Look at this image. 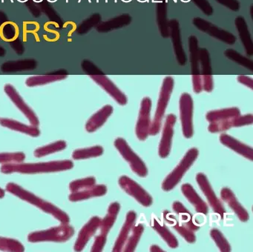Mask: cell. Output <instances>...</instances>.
Here are the masks:
<instances>
[{
	"label": "cell",
	"instance_id": "cell-1",
	"mask_svg": "<svg viewBox=\"0 0 253 252\" xmlns=\"http://www.w3.org/2000/svg\"><path fill=\"white\" fill-rule=\"evenodd\" d=\"M73 167L74 163L71 160L47 162V163H12V164L2 165L0 168V171L5 174L12 173L34 174V173L63 171V170H70Z\"/></svg>",
	"mask_w": 253,
	"mask_h": 252
},
{
	"label": "cell",
	"instance_id": "cell-2",
	"mask_svg": "<svg viewBox=\"0 0 253 252\" xmlns=\"http://www.w3.org/2000/svg\"><path fill=\"white\" fill-rule=\"evenodd\" d=\"M6 190L8 192L17 196L21 200L37 206L45 213L52 215L62 224H68L70 222V218L66 212L62 210L61 209H59L58 207L54 206L52 203L45 201V200H42V199L40 198L39 197L34 194L33 193L24 189L20 185L14 183V182H9L6 185Z\"/></svg>",
	"mask_w": 253,
	"mask_h": 252
},
{
	"label": "cell",
	"instance_id": "cell-3",
	"mask_svg": "<svg viewBox=\"0 0 253 252\" xmlns=\"http://www.w3.org/2000/svg\"><path fill=\"white\" fill-rule=\"evenodd\" d=\"M173 87H174V80L172 77L168 76L163 81L159 99H158V105H157L156 111H155V117H154L152 123H151L150 128H149V135L155 136L161 130L163 119H164L167 105L169 102Z\"/></svg>",
	"mask_w": 253,
	"mask_h": 252
},
{
	"label": "cell",
	"instance_id": "cell-4",
	"mask_svg": "<svg viewBox=\"0 0 253 252\" xmlns=\"http://www.w3.org/2000/svg\"><path fill=\"white\" fill-rule=\"evenodd\" d=\"M75 234L73 227L68 224L54 227L43 231H35L28 236V241L30 243L40 242H57L63 243L68 241Z\"/></svg>",
	"mask_w": 253,
	"mask_h": 252
},
{
	"label": "cell",
	"instance_id": "cell-5",
	"mask_svg": "<svg viewBox=\"0 0 253 252\" xmlns=\"http://www.w3.org/2000/svg\"><path fill=\"white\" fill-rule=\"evenodd\" d=\"M199 151L197 148H192L186 152L180 160L177 167L168 175L162 183V189L164 191L172 190L183 178V175L190 168L191 166L198 158Z\"/></svg>",
	"mask_w": 253,
	"mask_h": 252
},
{
	"label": "cell",
	"instance_id": "cell-6",
	"mask_svg": "<svg viewBox=\"0 0 253 252\" xmlns=\"http://www.w3.org/2000/svg\"><path fill=\"white\" fill-rule=\"evenodd\" d=\"M114 144L121 156L129 163L130 168L134 173L141 177L147 176L148 169L146 164L132 151L125 139L123 138H118L115 139Z\"/></svg>",
	"mask_w": 253,
	"mask_h": 252
},
{
	"label": "cell",
	"instance_id": "cell-7",
	"mask_svg": "<svg viewBox=\"0 0 253 252\" xmlns=\"http://www.w3.org/2000/svg\"><path fill=\"white\" fill-rule=\"evenodd\" d=\"M180 118L182 125L183 134L187 139H190L194 134L193 129V99L189 93H182L179 101Z\"/></svg>",
	"mask_w": 253,
	"mask_h": 252
},
{
	"label": "cell",
	"instance_id": "cell-8",
	"mask_svg": "<svg viewBox=\"0 0 253 252\" xmlns=\"http://www.w3.org/2000/svg\"><path fill=\"white\" fill-rule=\"evenodd\" d=\"M192 24L200 31L207 33L216 40H220L228 44H235L237 37L229 31L218 28L211 22L201 17H195L192 19Z\"/></svg>",
	"mask_w": 253,
	"mask_h": 252
},
{
	"label": "cell",
	"instance_id": "cell-9",
	"mask_svg": "<svg viewBox=\"0 0 253 252\" xmlns=\"http://www.w3.org/2000/svg\"><path fill=\"white\" fill-rule=\"evenodd\" d=\"M121 188L128 195L134 197L137 202L144 207L147 208L152 206L153 203L152 197L146 190L143 189L137 182L127 176H122L118 181Z\"/></svg>",
	"mask_w": 253,
	"mask_h": 252
},
{
	"label": "cell",
	"instance_id": "cell-10",
	"mask_svg": "<svg viewBox=\"0 0 253 252\" xmlns=\"http://www.w3.org/2000/svg\"><path fill=\"white\" fill-rule=\"evenodd\" d=\"M151 109H152V100L150 98H143L142 99L138 119L136 124V135L139 140H146L149 135V128L151 126Z\"/></svg>",
	"mask_w": 253,
	"mask_h": 252
},
{
	"label": "cell",
	"instance_id": "cell-11",
	"mask_svg": "<svg viewBox=\"0 0 253 252\" xmlns=\"http://www.w3.org/2000/svg\"><path fill=\"white\" fill-rule=\"evenodd\" d=\"M196 181L198 182V186L200 187L201 191L207 197L213 211L218 214L220 218H223L225 213H226V210H225L221 202L214 194L207 176L202 173H198L196 176Z\"/></svg>",
	"mask_w": 253,
	"mask_h": 252
},
{
	"label": "cell",
	"instance_id": "cell-12",
	"mask_svg": "<svg viewBox=\"0 0 253 252\" xmlns=\"http://www.w3.org/2000/svg\"><path fill=\"white\" fill-rule=\"evenodd\" d=\"M4 91L7 96L11 99L13 103L17 107L19 110L27 117L32 126H38L40 125L39 119L35 111L26 103L20 93L16 90L15 87L11 84H6L4 87Z\"/></svg>",
	"mask_w": 253,
	"mask_h": 252
},
{
	"label": "cell",
	"instance_id": "cell-13",
	"mask_svg": "<svg viewBox=\"0 0 253 252\" xmlns=\"http://www.w3.org/2000/svg\"><path fill=\"white\" fill-rule=\"evenodd\" d=\"M177 122V117L173 114H168L166 117L165 124L163 129L162 137L158 148V154L162 159L167 158L170 154L174 134V126Z\"/></svg>",
	"mask_w": 253,
	"mask_h": 252
},
{
	"label": "cell",
	"instance_id": "cell-14",
	"mask_svg": "<svg viewBox=\"0 0 253 252\" xmlns=\"http://www.w3.org/2000/svg\"><path fill=\"white\" fill-rule=\"evenodd\" d=\"M169 37H171V41H172L173 48H174L176 59L179 65L183 66L186 65L187 58L183 49L181 36H180V24L177 19H172L169 21Z\"/></svg>",
	"mask_w": 253,
	"mask_h": 252
},
{
	"label": "cell",
	"instance_id": "cell-15",
	"mask_svg": "<svg viewBox=\"0 0 253 252\" xmlns=\"http://www.w3.org/2000/svg\"><path fill=\"white\" fill-rule=\"evenodd\" d=\"M199 64L201 65V71H202V74L201 75L202 77L203 90L210 93L212 91L214 83H213V77L211 74L210 53L205 47L199 48Z\"/></svg>",
	"mask_w": 253,
	"mask_h": 252
},
{
	"label": "cell",
	"instance_id": "cell-16",
	"mask_svg": "<svg viewBox=\"0 0 253 252\" xmlns=\"http://www.w3.org/2000/svg\"><path fill=\"white\" fill-rule=\"evenodd\" d=\"M90 77L100 86L103 90H106L119 105H126L128 99L126 96L115 85V83L104 74L100 75H90Z\"/></svg>",
	"mask_w": 253,
	"mask_h": 252
},
{
	"label": "cell",
	"instance_id": "cell-17",
	"mask_svg": "<svg viewBox=\"0 0 253 252\" xmlns=\"http://www.w3.org/2000/svg\"><path fill=\"white\" fill-rule=\"evenodd\" d=\"M101 219L98 216H93L90 220L83 227L78 234V239L75 242L74 249L75 252H81L84 250L90 239L95 234L97 230L100 228Z\"/></svg>",
	"mask_w": 253,
	"mask_h": 252
},
{
	"label": "cell",
	"instance_id": "cell-18",
	"mask_svg": "<svg viewBox=\"0 0 253 252\" xmlns=\"http://www.w3.org/2000/svg\"><path fill=\"white\" fill-rule=\"evenodd\" d=\"M220 197L228 206H229V208L235 212V214L241 222H247L249 220L250 216H249L248 211L243 207V206H241L230 188H222L220 191Z\"/></svg>",
	"mask_w": 253,
	"mask_h": 252
},
{
	"label": "cell",
	"instance_id": "cell-19",
	"mask_svg": "<svg viewBox=\"0 0 253 252\" xmlns=\"http://www.w3.org/2000/svg\"><path fill=\"white\" fill-rule=\"evenodd\" d=\"M136 219H137V213L135 212L130 210L127 213L125 222L120 231L119 235L114 246L113 250H112L114 252H122L131 229L135 224Z\"/></svg>",
	"mask_w": 253,
	"mask_h": 252
},
{
	"label": "cell",
	"instance_id": "cell-20",
	"mask_svg": "<svg viewBox=\"0 0 253 252\" xmlns=\"http://www.w3.org/2000/svg\"><path fill=\"white\" fill-rule=\"evenodd\" d=\"M220 141L225 146L228 147L232 151L238 153L240 155L253 161V149L252 147L240 142L238 139H235L230 135L226 134V133L220 134Z\"/></svg>",
	"mask_w": 253,
	"mask_h": 252
},
{
	"label": "cell",
	"instance_id": "cell-21",
	"mask_svg": "<svg viewBox=\"0 0 253 252\" xmlns=\"http://www.w3.org/2000/svg\"><path fill=\"white\" fill-rule=\"evenodd\" d=\"M113 111V107L112 105H106L96 112L94 115L91 116L85 124V130L87 132L93 133L101 127L107 121L108 118L112 115Z\"/></svg>",
	"mask_w": 253,
	"mask_h": 252
},
{
	"label": "cell",
	"instance_id": "cell-22",
	"mask_svg": "<svg viewBox=\"0 0 253 252\" xmlns=\"http://www.w3.org/2000/svg\"><path fill=\"white\" fill-rule=\"evenodd\" d=\"M235 25L238 30L240 40L245 49L246 53L249 56H253V42L245 19L241 16H237L235 19Z\"/></svg>",
	"mask_w": 253,
	"mask_h": 252
},
{
	"label": "cell",
	"instance_id": "cell-23",
	"mask_svg": "<svg viewBox=\"0 0 253 252\" xmlns=\"http://www.w3.org/2000/svg\"><path fill=\"white\" fill-rule=\"evenodd\" d=\"M181 191L185 197L189 200V203H192L198 213L204 215H207L208 213V206L198 195V193L195 191L190 184H183L181 186Z\"/></svg>",
	"mask_w": 253,
	"mask_h": 252
},
{
	"label": "cell",
	"instance_id": "cell-24",
	"mask_svg": "<svg viewBox=\"0 0 253 252\" xmlns=\"http://www.w3.org/2000/svg\"><path fill=\"white\" fill-rule=\"evenodd\" d=\"M131 22V16L128 13H124L97 25V31L100 33L109 32L128 26Z\"/></svg>",
	"mask_w": 253,
	"mask_h": 252
},
{
	"label": "cell",
	"instance_id": "cell-25",
	"mask_svg": "<svg viewBox=\"0 0 253 252\" xmlns=\"http://www.w3.org/2000/svg\"><path fill=\"white\" fill-rule=\"evenodd\" d=\"M164 218L174 229H175L185 239L186 242L189 243H194L196 241V237H195L193 231H191L180 221L177 220L176 216L171 214L168 210H165L164 212Z\"/></svg>",
	"mask_w": 253,
	"mask_h": 252
},
{
	"label": "cell",
	"instance_id": "cell-26",
	"mask_svg": "<svg viewBox=\"0 0 253 252\" xmlns=\"http://www.w3.org/2000/svg\"><path fill=\"white\" fill-rule=\"evenodd\" d=\"M0 125L2 127H8L11 130L26 133V134L34 136V137L39 136L41 134V130L38 128V126H27V125L23 124L17 120H11V119H0Z\"/></svg>",
	"mask_w": 253,
	"mask_h": 252
},
{
	"label": "cell",
	"instance_id": "cell-27",
	"mask_svg": "<svg viewBox=\"0 0 253 252\" xmlns=\"http://www.w3.org/2000/svg\"><path fill=\"white\" fill-rule=\"evenodd\" d=\"M107 193V187L104 185H94L83 191L71 193L69 199L71 202L82 201L92 197H102Z\"/></svg>",
	"mask_w": 253,
	"mask_h": 252
},
{
	"label": "cell",
	"instance_id": "cell-28",
	"mask_svg": "<svg viewBox=\"0 0 253 252\" xmlns=\"http://www.w3.org/2000/svg\"><path fill=\"white\" fill-rule=\"evenodd\" d=\"M120 210H121V205L117 202L112 203L109 206L107 214L103 219H101V222H100V235L107 237L109 231H110L111 228H112L115 221H116Z\"/></svg>",
	"mask_w": 253,
	"mask_h": 252
},
{
	"label": "cell",
	"instance_id": "cell-29",
	"mask_svg": "<svg viewBox=\"0 0 253 252\" xmlns=\"http://www.w3.org/2000/svg\"><path fill=\"white\" fill-rule=\"evenodd\" d=\"M156 17L161 36L164 38H168L169 37V28L167 19V0H160L157 3Z\"/></svg>",
	"mask_w": 253,
	"mask_h": 252
},
{
	"label": "cell",
	"instance_id": "cell-30",
	"mask_svg": "<svg viewBox=\"0 0 253 252\" xmlns=\"http://www.w3.org/2000/svg\"><path fill=\"white\" fill-rule=\"evenodd\" d=\"M151 226L157 231L158 234L162 237L163 240L167 243L171 249H176L178 246V241L174 237V234L169 230V228L164 224L161 223L159 220L153 218L151 221Z\"/></svg>",
	"mask_w": 253,
	"mask_h": 252
},
{
	"label": "cell",
	"instance_id": "cell-31",
	"mask_svg": "<svg viewBox=\"0 0 253 252\" xmlns=\"http://www.w3.org/2000/svg\"><path fill=\"white\" fill-rule=\"evenodd\" d=\"M239 115H241V111L238 108H229L209 111L206 116V118L210 123H214V122L235 118Z\"/></svg>",
	"mask_w": 253,
	"mask_h": 252
},
{
	"label": "cell",
	"instance_id": "cell-32",
	"mask_svg": "<svg viewBox=\"0 0 253 252\" xmlns=\"http://www.w3.org/2000/svg\"><path fill=\"white\" fill-rule=\"evenodd\" d=\"M172 208L174 212L178 214L180 222L184 224L191 231H195L199 229L200 226L194 223L192 215L182 203L178 201L174 202Z\"/></svg>",
	"mask_w": 253,
	"mask_h": 252
},
{
	"label": "cell",
	"instance_id": "cell-33",
	"mask_svg": "<svg viewBox=\"0 0 253 252\" xmlns=\"http://www.w3.org/2000/svg\"><path fill=\"white\" fill-rule=\"evenodd\" d=\"M189 53L192 76L200 75L199 47L198 39L195 36H190L189 39Z\"/></svg>",
	"mask_w": 253,
	"mask_h": 252
},
{
	"label": "cell",
	"instance_id": "cell-34",
	"mask_svg": "<svg viewBox=\"0 0 253 252\" xmlns=\"http://www.w3.org/2000/svg\"><path fill=\"white\" fill-rule=\"evenodd\" d=\"M66 74H48V75L34 76L29 77L26 80V84L29 87H35V86L43 85L48 83L60 81L67 78Z\"/></svg>",
	"mask_w": 253,
	"mask_h": 252
},
{
	"label": "cell",
	"instance_id": "cell-35",
	"mask_svg": "<svg viewBox=\"0 0 253 252\" xmlns=\"http://www.w3.org/2000/svg\"><path fill=\"white\" fill-rule=\"evenodd\" d=\"M143 231H144V226L143 224L139 223L134 225L131 231V235L129 234L130 236H128L123 251L125 252H134L139 241H140Z\"/></svg>",
	"mask_w": 253,
	"mask_h": 252
},
{
	"label": "cell",
	"instance_id": "cell-36",
	"mask_svg": "<svg viewBox=\"0 0 253 252\" xmlns=\"http://www.w3.org/2000/svg\"><path fill=\"white\" fill-rule=\"evenodd\" d=\"M66 147H67V143H66V141L58 140L57 142L45 145V146L37 148L34 152V155L35 157L41 158V157H45V156L49 155V154L63 151Z\"/></svg>",
	"mask_w": 253,
	"mask_h": 252
},
{
	"label": "cell",
	"instance_id": "cell-37",
	"mask_svg": "<svg viewBox=\"0 0 253 252\" xmlns=\"http://www.w3.org/2000/svg\"><path fill=\"white\" fill-rule=\"evenodd\" d=\"M103 147L100 145L90 147V148L77 149L72 154V157L75 160H85L92 157H100L103 154Z\"/></svg>",
	"mask_w": 253,
	"mask_h": 252
},
{
	"label": "cell",
	"instance_id": "cell-38",
	"mask_svg": "<svg viewBox=\"0 0 253 252\" xmlns=\"http://www.w3.org/2000/svg\"><path fill=\"white\" fill-rule=\"evenodd\" d=\"M224 55L228 59L236 62L238 65H241V66L244 67V68H247L250 71H253V60L250 58L247 57V56H243L234 49H226L224 51Z\"/></svg>",
	"mask_w": 253,
	"mask_h": 252
},
{
	"label": "cell",
	"instance_id": "cell-39",
	"mask_svg": "<svg viewBox=\"0 0 253 252\" xmlns=\"http://www.w3.org/2000/svg\"><path fill=\"white\" fill-rule=\"evenodd\" d=\"M0 251L23 252L25 251V247L18 240L0 237Z\"/></svg>",
	"mask_w": 253,
	"mask_h": 252
},
{
	"label": "cell",
	"instance_id": "cell-40",
	"mask_svg": "<svg viewBox=\"0 0 253 252\" xmlns=\"http://www.w3.org/2000/svg\"><path fill=\"white\" fill-rule=\"evenodd\" d=\"M96 184V179L94 176H88L81 179L72 181L69 184V189L71 193L83 191L86 188H91Z\"/></svg>",
	"mask_w": 253,
	"mask_h": 252
},
{
	"label": "cell",
	"instance_id": "cell-41",
	"mask_svg": "<svg viewBox=\"0 0 253 252\" xmlns=\"http://www.w3.org/2000/svg\"><path fill=\"white\" fill-rule=\"evenodd\" d=\"M211 238L214 240L216 246L218 247L221 252H229L231 251L230 245L228 243L224 236L218 229L213 228L210 231Z\"/></svg>",
	"mask_w": 253,
	"mask_h": 252
},
{
	"label": "cell",
	"instance_id": "cell-42",
	"mask_svg": "<svg viewBox=\"0 0 253 252\" xmlns=\"http://www.w3.org/2000/svg\"><path fill=\"white\" fill-rule=\"evenodd\" d=\"M18 34L19 31L17 25L12 22L5 23L2 25V28H0V35H2V38L6 41L15 40Z\"/></svg>",
	"mask_w": 253,
	"mask_h": 252
},
{
	"label": "cell",
	"instance_id": "cell-43",
	"mask_svg": "<svg viewBox=\"0 0 253 252\" xmlns=\"http://www.w3.org/2000/svg\"><path fill=\"white\" fill-rule=\"evenodd\" d=\"M26 159V154L23 152L0 153L1 164H12L22 163Z\"/></svg>",
	"mask_w": 253,
	"mask_h": 252
},
{
	"label": "cell",
	"instance_id": "cell-44",
	"mask_svg": "<svg viewBox=\"0 0 253 252\" xmlns=\"http://www.w3.org/2000/svg\"><path fill=\"white\" fill-rule=\"evenodd\" d=\"M233 119L210 123L208 130L210 133H213L226 131V130L233 127Z\"/></svg>",
	"mask_w": 253,
	"mask_h": 252
},
{
	"label": "cell",
	"instance_id": "cell-45",
	"mask_svg": "<svg viewBox=\"0 0 253 252\" xmlns=\"http://www.w3.org/2000/svg\"><path fill=\"white\" fill-rule=\"evenodd\" d=\"M36 62L33 60L17 61L14 62H8L2 65V69L5 71H14V70L30 69L31 66L35 68Z\"/></svg>",
	"mask_w": 253,
	"mask_h": 252
},
{
	"label": "cell",
	"instance_id": "cell-46",
	"mask_svg": "<svg viewBox=\"0 0 253 252\" xmlns=\"http://www.w3.org/2000/svg\"><path fill=\"white\" fill-rule=\"evenodd\" d=\"M101 21V16L99 13H95L92 15L91 17L84 22V23L81 25L79 28V31L81 34H85L88 32L93 27L97 26Z\"/></svg>",
	"mask_w": 253,
	"mask_h": 252
},
{
	"label": "cell",
	"instance_id": "cell-47",
	"mask_svg": "<svg viewBox=\"0 0 253 252\" xmlns=\"http://www.w3.org/2000/svg\"><path fill=\"white\" fill-rule=\"evenodd\" d=\"M253 123V114H246L244 116H238L233 119V127H241V126H250Z\"/></svg>",
	"mask_w": 253,
	"mask_h": 252
},
{
	"label": "cell",
	"instance_id": "cell-48",
	"mask_svg": "<svg viewBox=\"0 0 253 252\" xmlns=\"http://www.w3.org/2000/svg\"><path fill=\"white\" fill-rule=\"evenodd\" d=\"M192 2L195 3L198 8L201 9V11L207 15V16H211L213 13L212 6L209 2L208 0H192Z\"/></svg>",
	"mask_w": 253,
	"mask_h": 252
},
{
	"label": "cell",
	"instance_id": "cell-49",
	"mask_svg": "<svg viewBox=\"0 0 253 252\" xmlns=\"http://www.w3.org/2000/svg\"><path fill=\"white\" fill-rule=\"evenodd\" d=\"M82 68L84 71L86 72L88 75H100L103 74L102 71H100L94 63L90 62L89 60H84L82 63Z\"/></svg>",
	"mask_w": 253,
	"mask_h": 252
},
{
	"label": "cell",
	"instance_id": "cell-50",
	"mask_svg": "<svg viewBox=\"0 0 253 252\" xmlns=\"http://www.w3.org/2000/svg\"><path fill=\"white\" fill-rule=\"evenodd\" d=\"M106 239L107 237H103L101 235H98L94 240V244L91 248V252H100L103 251L105 245L106 243Z\"/></svg>",
	"mask_w": 253,
	"mask_h": 252
},
{
	"label": "cell",
	"instance_id": "cell-51",
	"mask_svg": "<svg viewBox=\"0 0 253 252\" xmlns=\"http://www.w3.org/2000/svg\"><path fill=\"white\" fill-rule=\"evenodd\" d=\"M215 1L233 11H238L241 7V4L238 0H215Z\"/></svg>",
	"mask_w": 253,
	"mask_h": 252
},
{
	"label": "cell",
	"instance_id": "cell-52",
	"mask_svg": "<svg viewBox=\"0 0 253 252\" xmlns=\"http://www.w3.org/2000/svg\"><path fill=\"white\" fill-rule=\"evenodd\" d=\"M193 90L195 93H200L203 90L202 77L200 75L192 76Z\"/></svg>",
	"mask_w": 253,
	"mask_h": 252
},
{
	"label": "cell",
	"instance_id": "cell-53",
	"mask_svg": "<svg viewBox=\"0 0 253 252\" xmlns=\"http://www.w3.org/2000/svg\"><path fill=\"white\" fill-rule=\"evenodd\" d=\"M238 81L241 84L250 87V89H253V80L251 77H247V76L240 75L238 77Z\"/></svg>",
	"mask_w": 253,
	"mask_h": 252
},
{
	"label": "cell",
	"instance_id": "cell-54",
	"mask_svg": "<svg viewBox=\"0 0 253 252\" xmlns=\"http://www.w3.org/2000/svg\"><path fill=\"white\" fill-rule=\"evenodd\" d=\"M150 251L152 252H164L161 248L158 247L157 246H152L150 247Z\"/></svg>",
	"mask_w": 253,
	"mask_h": 252
},
{
	"label": "cell",
	"instance_id": "cell-55",
	"mask_svg": "<svg viewBox=\"0 0 253 252\" xmlns=\"http://www.w3.org/2000/svg\"><path fill=\"white\" fill-rule=\"evenodd\" d=\"M5 192L2 188H0V199L3 198L5 197Z\"/></svg>",
	"mask_w": 253,
	"mask_h": 252
}]
</instances>
